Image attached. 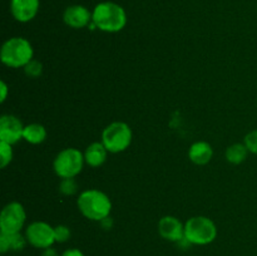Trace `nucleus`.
I'll return each instance as SVG.
<instances>
[{
    "mask_svg": "<svg viewBox=\"0 0 257 256\" xmlns=\"http://www.w3.org/2000/svg\"><path fill=\"white\" fill-rule=\"evenodd\" d=\"M217 227L211 218L206 216H195L186 221L185 238L191 245H208L215 241Z\"/></svg>",
    "mask_w": 257,
    "mask_h": 256,
    "instance_id": "obj_4",
    "label": "nucleus"
},
{
    "mask_svg": "<svg viewBox=\"0 0 257 256\" xmlns=\"http://www.w3.org/2000/svg\"><path fill=\"white\" fill-rule=\"evenodd\" d=\"M12 14L18 22L28 23L35 18L39 10V0H12Z\"/></svg>",
    "mask_w": 257,
    "mask_h": 256,
    "instance_id": "obj_11",
    "label": "nucleus"
},
{
    "mask_svg": "<svg viewBox=\"0 0 257 256\" xmlns=\"http://www.w3.org/2000/svg\"><path fill=\"white\" fill-rule=\"evenodd\" d=\"M42 256H59V255H58V252L55 248L48 247V248H44V250H43Z\"/></svg>",
    "mask_w": 257,
    "mask_h": 256,
    "instance_id": "obj_26",
    "label": "nucleus"
},
{
    "mask_svg": "<svg viewBox=\"0 0 257 256\" xmlns=\"http://www.w3.org/2000/svg\"><path fill=\"white\" fill-rule=\"evenodd\" d=\"M245 146L247 147L248 152L257 155V130L247 133L245 137Z\"/></svg>",
    "mask_w": 257,
    "mask_h": 256,
    "instance_id": "obj_22",
    "label": "nucleus"
},
{
    "mask_svg": "<svg viewBox=\"0 0 257 256\" xmlns=\"http://www.w3.org/2000/svg\"><path fill=\"white\" fill-rule=\"evenodd\" d=\"M33 55L34 49L29 40L22 37H14L3 44L0 59L7 67L20 68L25 67L30 60H33Z\"/></svg>",
    "mask_w": 257,
    "mask_h": 256,
    "instance_id": "obj_3",
    "label": "nucleus"
},
{
    "mask_svg": "<svg viewBox=\"0 0 257 256\" xmlns=\"http://www.w3.org/2000/svg\"><path fill=\"white\" fill-rule=\"evenodd\" d=\"M92 23L105 33L120 32L127 24V15L120 5L112 2L98 4L92 13Z\"/></svg>",
    "mask_w": 257,
    "mask_h": 256,
    "instance_id": "obj_1",
    "label": "nucleus"
},
{
    "mask_svg": "<svg viewBox=\"0 0 257 256\" xmlns=\"http://www.w3.org/2000/svg\"><path fill=\"white\" fill-rule=\"evenodd\" d=\"M59 191L65 196L74 195L78 191V185L74 178H62L59 185Z\"/></svg>",
    "mask_w": 257,
    "mask_h": 256,
    "instance_id": "obj_19",
    "label": "nucleus"
},
{
    "mask_svg": "<svg viewBox=\"0 0 257 256\" xmlns=\"http://www.w3.org/2000/svg\"><path fill=\"white\" fill-rule=\"evenodd\" d=\"M78 208L84 217L92 221H102L112 211V202L104 192L99 190L83 191L77 201Z\"/></svg>",
    "mask_w": 257,
    "mask_h": 256,
    "instance_id": "obj_2",
    "label": "nucleus"
},
{
    "mask_svg": "<svg viewBox=\"0 0 257 256\" xmlns=\"http://www.w3.org/2000/svg\"><path fill=\"white\" fill-rule=\"evenodd\" d=\"M84 155L77 148H65L55 157L53 167L60 178H74L79 175L84 165Z\"/></svg>",
    "mask_w": 257,
    "mask_h": 256,
    "instance_id": "obj_6",
    "label": "nucleus"
},
{
    "mask_svg": "<svg viewBox=\"0 0 257 256\" xmlns=\"http://www.w3.org/2000/svg\"><path fill=\"white\" fill-rule=\"evenodd\" d=\"M54 235H55V242H65L69 240L70 237V230L69 227L64 225H59L54 227Z\"/></svg>",
    "mask_w": 257,
    "mask_h": 256,
    "instance_id": "obj_21",
    "label": "nucleus"
},
{
    "mask_svg": "<svg viewBox=\"0 0 257 256\" xmlns=\"http://www.w3.org/2000/svg\"><path fill=\"white\" fill-rule=\"evenodd\" d=\"M63 20L68 27L74 28V29H82L89 24L92 20V14L83 5H72L65 9L64 14H63Z\"/></svg>",
    "mask_w": 257,
    "mask_h": 256,
    "instance_id": "obj_12",
    "label": "nucleus"
},
{
    "mask_svg": "<svg viewBox=\"0 0 257 256\" xmlns=\"http://www.w3.org/2000/svg\"><path fill=\"white\" fill-rule=\"evenodd\" d=\"M62 256H85V255L82 252V251L78 250V248H68V250H65L64 252L62 253Z\"/></svg>",
    "mask_w": 257,
    "mask_h": 256,
    "instance_id": "obj_24",
    "label": "nucleus"
},
{
    "mask_svg": "<svg viewBox=\"0 0 257 256\" xmlns=\"http://www.w3.org/2000/svg\"><path fill=\"white\" fill-rule=\"evenodd\" d=\"M27 237L22 235V233H13V235H5V233H0V251L2 253H5L7 251H19L23 250L27 245Z\"/></svg>",
    "mask_w": 257,
    "mask_h": 256,
    "instance_id": "obj_15",
    "label": "nucleus"
},
{
    "mask_svg": "<svg viewBox=\"0 0 257 256\" xmlns=\"http://www.w3.org/2000/svg\"><path fill=\"white\" fill-rule=\"evenodd\" d=\"M108 150L102 142H94L87 147L84 152L85 163L90 167H99L107 160Z\"/></svg>",
    "mask_w": 257,
    "mask_h": 256,
    "instance_id": "obj_14",
    "label": "nucleus"
},
{
    "mask_svg": "<svg viewBox=\"0 0 257 256\" xmlns=\"http://www.w3.org/2000/svg\"><path fill=\"white\" fill-rule=\"evenodd\" d=\"M132 142V130L124 122H113L102 132V143L110 153L127 150Z\"/></svg>",
    "mask_w": 257,
    "mask_h": 256,
    "instance_id": "obj_5",
    "label": "nucleus"
},
{
    "mask_svg": "<svg viewBox=\"0 0 257 256\" xmlns=\"http://www.w3.org/2000/svg\"><path fill=\"white\" fill-rule=\"evenodd\" d=\"M25 237H27L28 243L37 248L44 250V248L52 247L53 243L55 242L54 227L43 221H35L27 227Z\"/></svg>",
    "mask_w": 257,
    "mask_h": 256,
    "instance_id": "obj_8",
    "label": "nucleus"
},
{
    "mask_svg": "<svg viewBox=\"0 0 257 256\" xmlns=\"http://www.w3.org/2000/svg\"><path fill=\"white\" fill-rule=\"evenodd\" d=\"M13 160V148L12 145L5 142H0V166L5 168Z\"/></svg>",
    "mask_w": 257,
    "mask_h": 256,
    "instance_id": "obj_18",
    "label": "nucleus"
},
{
    "mask_svg": "<svg viewBox=\"0 0 257 256\" xmlns=\"http://www.w3.org/2000/svg\"><path fill=\"white\" fill-rule=\"evenodd\" d=\"M25 74L29 78H38L42 75L43 73V65L42 63L38 62V60H30L27 65L24 67Z\"/></svg>",
    "mask_w": 257,
    "mask_h": 256,
    "instance_id": "obj_20",
    "label": "nucleus"
},
{
    "mask_svg": "<svg viewBox=\"0 0 257 256\" xmlns=\"http://www.w3.org/2000/svg\"><path fill=\"white\" fill-rule=\"evenodd\" d=\"M27 220L24 207L19 202H10L0 213V232L5 235L19 233Z\"/></svg>",
    "mask_w": 257,
    "mask_h": 256,
    "instance_id": "obj_7",
    "label": "nucleus"
},
{
    "mask_svg": "<svg viewBox=\"0 0 257 256\" xmlns=\"http://www.w3.org/2000/svg\"><path fill=\"white\" fill-rule=\"evenodd\" d=\"M0 92H2V95H0V102L4 103L5 99H7V97H8V85L4 80H2V82H0Z\"/></svg>",
    "mask_w": 257,
    "mask_h": 256,
    "instance_id": "obj_23",
    "label": "nucleus"
},
{
    "mask_svg": "<svg viewBox=\"0 0 257 256\" xmlns=\"http://www.w3.org/2000/svg\"><path fill=\"white\" fill-rule=\"evenodd\" d=\"M212 147H211L210 143L203 142V141L195 142L190 147V151H188V157H190V160L195 165H207L211 161V158H212Z\"/></svg>",
    "mask_w": 257,
    "mask_h": 256,
    "instance_id": "obj_13",
    "label": "nucleus"
},
{
    "mask_svg": "<svg viewBox=\"0 0 257 256\" xmlns=\"http://www.w3.org/2000/svg\"><path fill=\"white\" fill-rule=\"evenodd\" d=\"M248 150L245 143H235L226 150V160L232 165H240L247 158Z\"/></svg>",
    "mask_w": 257,
    "mask_h": 256,
    "instance_id": "obj_17",
    "label": "nucleus"
},
{
    "mask_svg": "<svg viewBox=\"0 0 257 256\" xmlns=\"http://www.w3.org/2000/svg\"><path fill=\"white\" fill-rule=\"evenodd\" d=\"M24 127L22 120L13 114H4L0 118V142L14 143L19 142L23 138Z\"/></svg>",
    "mask_w": 257,
    "mask_h": 256,
    "instance_id": "obj_9",
    "label": "nucleus"
},
{
    "mask_svg": "<svg viewBox=\"0 0 257 256\" xmlns=\"http://www.w3.org/2000/svg\"><path fill=\"white\" fill-rule=\"evenodd\" d=\"M100 225H102V227L105 228V230H109V228H112V226H113L112 218H110L109 216L105 218H103V220L100 221Z\"/></svg>",
    "mask_w": 257,
    "mask_h": 256,
    "instance_id": "obj_25",
    "label": "nucleus"
},
{
    "mask_svg": "<svg viewBox=\"0 0 257 256\" xmlns=\"http://www.w3.org/2000/svg\"><path fill=\"white\" fill-rule=\"evenodd\" d=\"M47 138V130L44 125L39 123H32L24 127V133H23V140L27 141L30 145H39L44 142Z\"/></svg>",
    "mask_w": 257,
    "mask_h": 256,
    "instance_id": "obj_16",
    "label": "nucleus"
},
{
    "mask_svg": "<svg viewBox=\"0 0 257 256\" xmlns=\"http://www.w3.org/2000/svg\"><path fill=\"white\" fill-rule=\"evenodd\" d=\"M158 232L165 240L180 242L185 238V225L175 216H165L158 222Z\"/></svg>",
    "mask_w": 257,
    "mask_h": 256,
    "instance_id": "obj_10",
    "label": "nucleus"
}]
</instances>
